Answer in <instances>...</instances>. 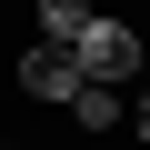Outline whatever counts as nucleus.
<instances>
[{
	"mask_svg": "<svg viewBox=\"0 0 150 150\" xmlns=\"http://www.w3.org/2000/svg\"><path fill=\"white\" fill-rule=\"evenodd\" d=\"M140 50H150V40H140V30L120 20V10H90V30L70 40L80 80H100V90H130V80H140Z\"/></svg>",
	"mask_w": 150,
	"mask_h": 150,
	"instance_id": "f257e3e1",
	"label": "nucleus"
},
{
	"mask_svg": "<svg viewBox=\"0 0 150 150\" xmlns=\"http://www.w3.org/2000/svg\"><path fill=\"white\" fill-rule=\"evenodd\" d=\"M10 80H20V100H50V110H70V100H80V60H70V50H40V40H30Z\"/></svg>",
	"mask_w": 150,
	"mask_h": 150,
	"instance_id": "f03ea898",
	"label": "nucleus"
},
{
	"mask_svg": "<svg viewBox=\"0 0 150 150\" xmlns=\"http://www.w3.org/2000/svg\"><path fill=\"white\" fill-rule=\"evenodd\" d=\"M90 10H100V0H30V20H40V50H70V40L90 30Z\"/></svg>",
	"mask_w": 150,
	"mask_h": 150,
	"instance_id": "7ed1b4c3",
	"label": "nucleus"
},
{
	"mask_svg": "<svg viewBox=\"0 0 150 150\" xmlns=\"http://www.w3.org/2000/svg\"><path fill=\"white\" fill-rule=\"evenodd\" d=\"M120 100H130V90H100V80H80V100H70V120H80L90 140H110V130H120Z\"/></svg>",
	"mask_w": 150,
	"mask_h": 150,
	"instance_id": "20e7f679",
	"label": "nucleus"
},
{
	"mask_svg": "<svg viewBox=\"0 0 150 150\" xmlns=\"http://www.w3.org/2000/svg\"><path fill=\"white\" fill-rule=\"evenodd\" d=\"M120 130H130V140H150V90H140V100H120Z\"/></svg>",
	"mask_w": 150,
	"mask_h": 150,
	"instance_id": "39448f33",
	"label": "nucleus"
},
{
	"mask_svg": "<svg viewBox=\"0 0 150 150\" xmlns=\"http://www.w3.org/2000/svg\"><path fill=\"white\" fill-rule=\"evenodd\" d=\"M140 80H150V50H140Z\"/></svg>",
	"mask_w": 150,
	"mask_h": 150,
	"instance_id": "423d86ee",
	"label": "nucleus"
},
{
	"mask_svg": "<svg viewBox=\"0 0 150 150\" xmlns=\"http://www.w3.org/2000/svg\"><path fill=\"white\" fill-rule=\"evenodd\" d=\"M0 150H20V140H0Z\"/></svg>",
	"mask_w": 150,
	"mask_h": 150,
	"instance_id": "0eeeda50",
	"label": "nucleus"
}]
</instances>
